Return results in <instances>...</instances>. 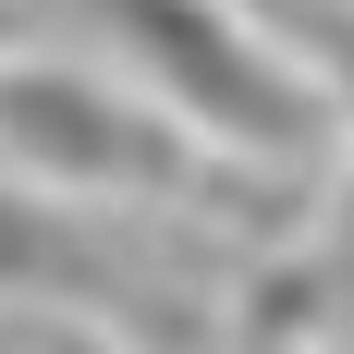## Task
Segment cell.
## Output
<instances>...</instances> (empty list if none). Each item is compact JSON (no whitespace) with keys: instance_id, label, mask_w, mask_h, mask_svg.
I'll list each match as a JSON object with an SVG mask.
<instances>
[{"instance_id":"3957f363","label":"cell","mask_w":354,"mask_h":354,"mask_svg":"<svg viewBox=\"0 0 354 354\" xmlns=\"http://www.w3.org/2000/svg\"><path fill=\"white\" fill-rule=\"evenodd\" d=\"M318 37H330V62H342V86H354V25H330V12H318Z\"/></svg>"},{"instance_id":"277c9868","label":"cell","mask_w":354,"mask_h":354,"mask_svg":"<svg viewBox=\"0 0 354 354\" xmlns=\"http://www.w3.org/2000/svg\"><path fill=\"white\" fill-rule=\"evenodd\" d=\"M62 354H86V342H62Z\"/></svg>"},{"instance_id":"6da1fadb","label":"cell","mask_w":354,"mask_h":354,"mask_svg":"<svg viewBox=\"0 0 354 354\" xmlns=\"http://www.w3.org/2000/svg\"><path fill=\"white\" fill-rule=\"evenodd\" d=\"M110 37H122V49L171 86V110H196L208 135H245V147H269V159H293V147L318 135L306 86H293L281 62H257L245 37H232V12H208V0H110Z\"/></svg>"},{"instance_id":"7a4b0ae2","label":"cell","mask_w":354,"mask_h":354,"mask_svg":"<svg viewBox=\"0 0 354 354\" xmlns=\"http://www.w3.org/2000/svg\"><path fill=\"white\" fill-rule=\"evenodd\" d=\"M0 135L25 147V159H49V171H110V183H171L183 171L147 122H122V110L86 98V86H49V73H12V86H0Z\"/></svg>"}]
</instances>
